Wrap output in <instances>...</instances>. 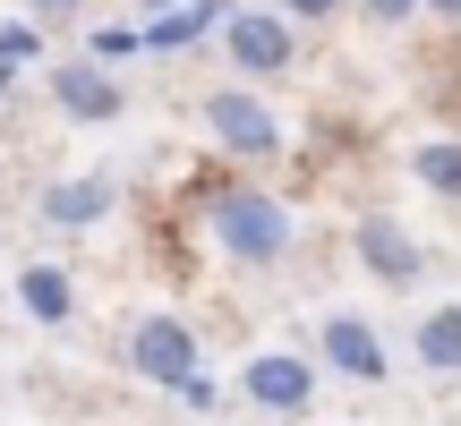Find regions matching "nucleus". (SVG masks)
<instances>
[{"instance_id": "nucleus-3", "label": "nucleus", "mask_w": 461, "mask_h": 426, "mask_svg": "<svg viewBox=\"0 0 461 426\" xmlns=\"http://www.w3.org/2000/svg\"><path fill=\"white\" fill-rule=\"evenodd\" d=\"M129 367L146 384H171V393H180V384L197 376V333H188L180 315H146V324L129 333Z\"/></svg>"}, {"instance_id": "nucleus-11", "label": "nucleus", "mask_w": 461, "mask_h": 426, "mask_svg": "<svg viewBox=\"0 0 461 426\" xmlns=\"http://www.w3.org/2000/svg\"><path fill=\"white\" fill-rule=\"evenodd\" d=\"M205 26H222V9L214 0H188V9H171V17H154V34H146V51H188Z\"/></svg>"}, {"instance_id": "nucleus-20", "label": "nucleus", "mask_w": 461, "mask_h": 426, "mask_svg": "<svg viewBox=\"0 0 461 426\" xmlns=\"http://www.w3.org/2000/svg\"><path fill=\"white\" fill-rule=\"evenodd\" d=\"M428 9H436V17H461V0H428Z\"/></svg>"}, {"instance_id": "nucleus-9", "label": "nucleus", "mask_w": 461, "mask_h": 426, "mask_svg": "<svg viewBox=\"0 0 461 426\" xmlns=\"http://www.w3.org/2000/svg\"><path fill=\"white\" fill-rule=\"evenodd\" d=\"M43 213H51V222H68V230H77V222H103V213H112V180H51L43 188Z\"/></svg>"}, {"instance_id": "nucleus-16", "label": "nucleus", "mask_w": 461, "mask_h": 426, "mask_svg": "<svg viewBox=\"0 0 461 426\" xmlns=\"http://www.w3.org/2000/svg\"><path fill=\"white\" fill-rule=\"evenodd\" d=\"M411 9H428V0H359V17H367V26H402Z\"/></svg>"}, {"instance_id": "nucleus-10", "label": "nucleus", "mask_w": 461, "mask_h": 426, "mask_svg": "<svg viewBox=\"0 0 461 426\" xmlns=\"http://www.w3.org/2000/svg\"><path fill=\"white\" fill-rule=\"evenodd\" d=\"M411 342H419V367H436V376H461V307H428Z\"/></svg>"}, {"instance_id": "nucleus-15", "label": "nucleus", "mask_w": 461, "mask_h": 426, "mask_svg": "<svg viewBox=\"0 0 461 426\" xmlns=\"http://www.w3.org/2000/svg\"><path fill=\"white\" fill-rule=\"evenodd\" d=\"M17 60H34V26L17 17V26H0V77H9Z\"/></svg>"}, {"instance_id": "nucleus-6", "label": "nucleus", "mask_w": 461, "mask_h": 426, "mask_svg": "<svg viewBox=\"0 0 461 426\" xmlns=\"http://www.w3.org/2000/svg\"><path fill=\"white\" fill-rule=\"evenodd\" d=\"M359 264H367L376 281H419V273H428L419 239L393 222V213H367V222H359Z\"/></svg>"}, {"instance_id": "nucleus-13", "label": "nucleus", "mask_w": 461, "mask_h": 426, "mask_svg": "<svg viewBox=\"0 0 461 426\" xmlns=\"http://www.w3.org/2000/svg\"><path fill=\"white\" fill-rule=\"evenodd\" d=\"M411 171L436 188V197H453V205H461V137H436V146H419V154H411Z\"/></svg>"}, {"instance_id": "nucleus-18", "label": "nucleus", "mask_w": 461, "mask_h": 426, "mask_svg": "<svg viewBox=\"0 0 461 426\" xmlns=\"http://www.w3.org/2000/svg\"><path fill=\"white\" fill-rule=\"evenodd\" d=\"M86 0H26V17H77Z\"/></svg>"}, {"instance_id": "nucleus-7", "label": "nucleus", "mask_w": 461, "mask_h": 426, "mask_svg": "<svg viewBox=\"0 0 461 426\" xmlns=\"http://www.w3.org/2000/svg\"><path fill=\"white\" fill-rule=\"evenodd\" d=\"M51 102H60L68 120H112L120 85H112V68H95V60H60L51 68Z\"/></svg>"}, {"instance_id": "nucleus-5", "label": "nucleus", "mask_w": 461, "mask_h": 426, "mask_svg": "<svg viewBox=\"0 0 461 426\" xmlns=\"http://www.w3.org/2000/svg\"><path fill=\"white\" fill-rule=\"evenodd\" d=\"M248 401H257V410H308V393H316V376H308V359H291V350H265V359H248Z\"/></svg>"}, {"instance_id": "nucleus-12", "label": "nucleus", "mask_w": 461, "mask_h": 426, "mask_svg": "<svg viewBox=\"0 0 461 426\" xmlns=\"http://www.w3.org/2000/svg\"><path fill=\"white\" fill-rule=\"evenodd\" d=\"M17 298H26L34 324H60V315H68V273H51V264H26V273H17Z\"/></svg>"}, {"instance_id": "nucleus-8", "label": "nucleus", "mask_w": 461, "mask_h": 426, "mask_svg": "<svg viewBox=\"0 0 461 426\" xmlns=\"http://www.w3.org/2000/svg\"><path fill=\"white\" fill-rule=\"evenodd\" d=\"M325 359L342 367L350 384H384V342L359 324V315H325Z\"/></svg>"}, {"instance_id": "nucleus-14", "label": "nucleus", "mask_w": 461, "mask_h": 426, "mask_svg": "<svg viewBox=\"0 0 461 426\" xmlns=\"http://www.w3.org/2000/svg\"><path fill=\"white\" fill-rule=\"evenodd\" d=\"M129 51H146V34H129V26H95V43H86V60H95V68H120Z\"/></svg>"}, {"instance_id": "nucleus-17", "label": "nucleus", "mask_w": 461, "mask_h": 426, "mask_svg": "<svg viewBox=\"0 0 461 426\" xmlns=\"http://www.w3.org/2000/svg\"><path fill=\"white\" fill-rule=\"evenodd\" d=\"M274 9H282V17H333L342 0H274Z\"/></svg>"}, {"instance_id": "nucleus-2", "label": "nucleus", "mask_w": 461, "mask_h": 426, "mask_svg": "<svg viewBox=\"0 0 461 426\" xmlns=\"http://www.w3.org/2000/svg\"><path fill=\"white\" fill-rule=\"evenodd\" d=\"M222 51H230V68H248V77H282V68L299 60L282 9H230L222 17Z\"/></svg>"}, {"instance_id": "nucleus-4", "label": "nucleus", "mask_w": 461, "mask_h": 426, "mask_svg": "<svg viewBox=\"0 0 461 426\" xmlns=\"http://www.w3.org/2000/svg\"><path fill=\"white\" fill-rule=\"evenodd\" d=\"M205 129H214V146H230L240 163H265V154L282 146V120L265 111L257 94H240V85H222V94L205 102Z\"/></svg>"}, {"instance_id": "nucleus-19", "label": "nucleus", "mask_w": 461, "mask_h": 426, "mask_svg": "<svg viewBox=\"0 0 461 426\" xmlns=\"http://www.w3.org/2000/svg\"><path fill=\"white\" fill-rule=\"evenodd\" d=\"M137 9H154V17H171V9H188V0H137Z\"/></svg>"}, {"instance_id": "nucleus-1", "label": "nucleus", "mask_w": 461, "mask_h": 426, "mask_svg": "<svg viewBox=\"0 0 461 426\" xmlns=\"http://www.w3.org/2000/svg\"><path fill=\"white\" fill-rule=\"evenodd\" d=\"M214 239H222V256H240V264H282L291 213L265 197V188H230V197L214 205Z\"/></svg>"}]
</instances>
